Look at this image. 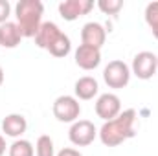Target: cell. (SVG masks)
<instances>
[{
	"label": "cell",
	"instance_id": "6da1fadb",
	"mask_svg": "<svg viewBox=\"0 0 158 156\" xmlns=\"http://www.w3.org/2000/svg\"><path fill=\"white\" fill-rule=\"evenodd\" d=\"M99 140L105 147H118L123 142L134 138L136 134V110L134 109H127L123 112H119L110 121H105L103 127L98 130Z\"/></svg>",
	"mask_w": 158,
	"mask_h": 156
},
{
	"label": "cell",
	"instance_id": "9a60e30c",
	"mask_svg": "<svg viewBox=\"0 0 158 156\" xmlns=\"http://www.w3.org/2000/svg\"><path fill=\"white\" fill-rule=\"evenodd\" d=\"M70 50H72L70 37H68V35H64V33H61V35H59V39L50 46V50H48V51H50V55H53V57H66V55L70 53Z\"/></svg>",
	"mask_w": 158,
	"mask_h": 156
},
{
	"label": "cell",
	"instance_id": "9c48e42d",
	"mask_svg": "<svg viewBox=\"0 0 158 156\" xmlns=\"http://www.w3.org/2000/svg\"><path fill=\"white\" fill-rule=\"evenodd\" d=\"M105 40H107V30L99 22H86L83 26V30H81V44L101 50Z\"/></svg>",
	"mask_w": 158,
	"mask_h": 156
},
{
	"label": "cell",
	"instance_id": "2e32d148",
	"mask_svg": "<svg viewBox=\"0 0 158 156\" xmlns=\"http://www.w3.org/2000/svg\"><path fill=\"white\" fill-rule=\"evenodd\" d=\"M9 156H35V147L28 140H15L9 145Z\"/></svg>",
	"mask_w": 158,
	"mask_h": 156
},
{
	"label": "cell",
	"instance_id": "603a6c76",
	"mask_svg": "<svg viewBox=\"0 0 158 156\" xmlns=\"http://www.w3.org/2000/svg\"><path fill=\"white\" fill-rule=\"evenodd\" d=\"M2 83H4V70H2V66H0V86H2Z\"/></svg>",
	"mask_w": 158,
	"mask_h": 156
},
{
	"label": "cell",
	"instance_id": "3957f363",
	"mask_svg": "<svg viewBox=\"0 0 158 156\" xmlns=\"http://www.w3.org/2000/svg\"><path fill=\"white\" fill-rule=\"evenodd\" d=\"M52 112H53V117L61 123H74L79 119V114H81L79 99L74 96H59L52 105Z\"/></svg>",
	"mask_w": 158,
	"mask_h": 156
},
{
	"label": "cell",
	"instance_id": "8fae6325",
	"mask_svg": "<svg viewBox=\"0 0 158 156\" xmlns=\"http://www.w3.org/2000/svg\"><path fill=\"white\" fill-rule=\"evenodd\" d=\"M28 129V121L22 114H7L2 119V132L9 138H20Z\"/></svg>",
	"mask_w": 158,
	"mask_h": 156
},
{
	"label": "cell",
	"instance_id": "7402d4cb",
	"mask_svg": "<svg viewBox=\"0 0 158 156\" xmlns=\"http://www.w3.org/2000/svg\"><path fill=\"white\" fill-rule=\"evenodd\" d=\"M6 153V140H4V136L0 134V156H4Z\"/></svg>",
	"mask_w": 158,
	"mask_h": 156
},
{
	"label": "cell",
	"instance_id": "d6986e66",
	"mask_svg": "<svg viewBox=\"0 0 158 156\" xmlns=\"http://www.w3.org/2000/svg\"><path fill=\"white\" fill-rule=\"evenodd\" d=\"M98 7L105 15H118L123 7V2L121 0H98Z\"/></svg>",
	"mask_w": 158,
	"mask_h": 156
},
{
	"label": "cell",
	"instance_id": "30bf717a",
	"mask_svg": "<svg viewBox=\"0 0 158 156\" xmlns=\"http://www.w3.org/2000/svg\"><path fill=\"white\" fill-rule=\"evenodd\" d=\"M101 63V50L86 46V44H79L76 50V64L83 70H94L98 68Z\"/></svg>",
	"mask_w": 158,
	"mask_h": 156
},
{
	"label": "cell",
	"instance_id": "5b68a950",
	"mask_svg": "<svg viewBox=\"0 0 158 156\" xmlns=\"http://www.w3.org/2000/svg\"><path fill=\"white\" fill-rule=\"evenodd\" d=\"M98 136V129L92 121L88 119H77L72 123L70 130H68V138L76 147H86L90 145Z\"/></svg>",
	"mask_w": 158,
	"mask_h": 156
},
{
	"label": "cell",
	"instance_id": "8992f818",
	"mask_svg": "<svg viewBox=\"0 0 158 156\" xmlns=\"http://www.w3.org/2000/svg\"><path fill=\"white\" fill-rule=\"evenodd\" d=\"M156 70H158V57L153 51H140V53L134 55L131 72L138 79L147 81L156 74Z\"/></svg>",
	"mask_w": 158,
	"mask_h": 156
},
{
	"label": "cell",
	"instance_id": "cb8c5ba5",
	"mask_svg": "<svg viewBox=\"0 0 158 156\" xmlns=\"http://www.w3.org/2000/svg\"><path fill=\"white\" fill-rule=\"evenodd\" d=\"M156 57H158V55H156Z\"/></svg>",
	"mask_w": 158,
	"mask_h": 156
},
{
	"label": "cell",
	"instance_id": "277c9868",
	"mask_svg": "<svg viewBox=\"0 0 158 156\" xmlns=\"http://www.w3.org/2000/svg\"><path fill=\"white\" fill-rule=\"evenodd\" d=\"M131 68L123 63V61H110L105 70H103V79L107 83L109 88H125L131 81Z\"/></svg>",
	"mask_w": 158,
	"mask_h": 156
},
{
	"label": "cell",
	"instance_id": "44dd1931",
	"mask_svg": "<svg viewBox=\"0 0 158 156\" xmlns=\"http://www.w3.org/2000/svg\"><path fill=\"white\" fill-rule=\"evenodd\" d=\"M55 156H83L81 153H79L77 149H72V147H64V149H61L59 153Z\"/></svg>",
	"mask_w": 158,
	"mask_h": 156
},
{
	"label": "cell",
	"instance_id": "e0dca14e",
	"mask_svg": "<svg viewBox=\"0 0 158 156\" xmlns=\"http://www.w3.org/2000/svg\"><path fill=\"white\" fill-rule=\"evenodd\" d=\"M35 156H55V147H53V140L46 134H42L37 138L35 143Z\"/></svg>",
	"mask_w": 158,
	"mask_h": 156
},
{
	"label": "cell",
	"instance_id": "7a4b0ae2",
	"mask_svg": "<svg viewBox=\"0 0 158 156\" xmlns=\"http://www.w3.org/2000/svg\"><path fill=\"white\" fill-rule=\"evenodd\" d=\"M42 13H44V6L40 0H20L15 6L17 26L22 37L31 39L37 35L39 28L42 26Z\"/></svg>",
	"mask_w": 158,
	"mask_h": 156
},
{
	"label": "cell",
	"instance_id": "ffe728a7",
	"mask_svg": "<svg viewBox=\"0 0 158 156\" xmlns=\"http://www.w3.org/2000/svg\"><path fill=\"white\" fill-rule=\"evenodd\" d=\"M9 13H11V4L7 0H0V26L4 22H7Z\"/></svg>",
	"mask_w": 158,
	"mask_h": 156
},
{
	"label": "cell",
	"instance_id": "ba28073f",
	"mask_svg": "<svg viewBox=\"0 0 158 156\" xmlns=\"http://www.w3.org/2000/svg\"><path fill=\"white\" fill-rule=\"evenodd\" d=\"M94 7V2L92 0H64L59 4V15L72 22V20H77L79 17L83 15H88Z\"/></svg>",
	"mask_w": 158,
	"mask_h": 156
},
{
	"label": "cell",
	"instance_id": "4fadbf2b",
	"mask_svg": "<svg viewBox=\"0 0 158 156\" xmlns=\"http://www.w3.org/2000/svg\"><path fill=\"white\" fill-rule=\"evenodd\" d=\"M22 39L24 37H22L17 22H9L7 20V22H4L0 26V46L2 48H9V50L11 48H17Z\"/></svg>",
	"mask_w": 158,
	"mask_h": 156
},
{
	"label": "cell",
	"instance_id": "ac0fdd59",
	"mask_svg": "<svg viewBox=\"0 0 158 156\" xmlns=\"http://www.w3.org/2000/svg\"><path fill=\"white\" fill-rule=\"evenodd\" d=\"M145 22L153 31V37L158 40V2H151L145 7Z\"/></svg>",
	"mask_w": 158,
	"mask_h": 156
},
{
	"label": "cell",
	"instance_id": "7c38bea8",
	"mask_svg": "<svg viewBox=\"0 0 158 156\" xmlns=\"http://www.w3.org/2000/svg\"><path fill=\"white\" fill-rule=\"evenodd\" d=\"M63 31L59 30V26L55 22H42V26L39 28L37 35H35V44L39 46L40 50H50V46L59 39Z\"/></svg>",
	"mask_w": 158,
	"mask_h": 156
},
{
	"label": "cell",
	"instance_id": "5bb4252c",
	"mask_svg": "<svg viewBox=\"0 0 158 156\" xmlns=\"http://www.w3.org/2000/svg\"><path fill=\"white\" fill-rule=\"evenodd\" d=\"M74 92H76V97L83 99V101H88V99H94V96H98L99 92V84L98 81L90 76H85V77H79L74 84Z\"/></svg>",
	"mask_w": 158,
	"mask_h": 156
},
{
	"label": "cell",
	"instance_id": "52a82bcc",
	"mask_svg": "<svg viewBox=\"0 0 158 156\" xmlns=\"http://www.w3.org/2000/svg\"><path fill=\"white\" fill-rule=\"evenodd\" d=\"M119 112H121V99L116 94L107 92V94H101L98 97V101H96L98 117H101L103 121H110L116 116H119Z\"/></svg>",
	"mask_w": 158,
	"mask_h": 156
}]
</instances>
